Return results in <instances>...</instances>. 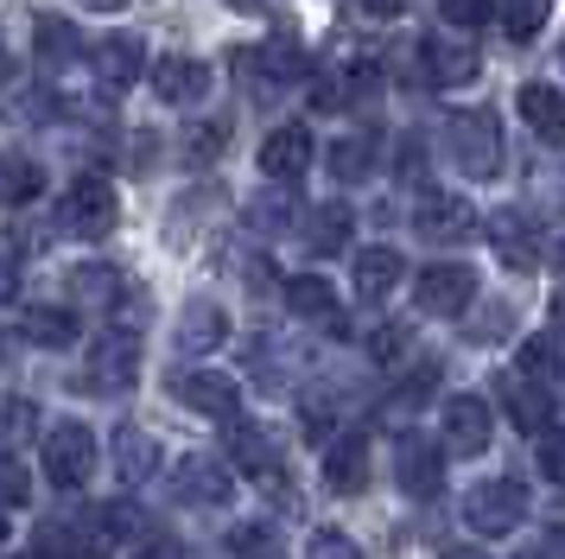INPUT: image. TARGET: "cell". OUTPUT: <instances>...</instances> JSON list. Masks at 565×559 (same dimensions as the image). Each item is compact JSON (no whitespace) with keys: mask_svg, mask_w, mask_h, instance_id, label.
<instances>
[{"mask_svg":"<svg viewBox=\"0 0 565 559\" xmlns=\"http://www.w3.org/2000/svg\"><path fill=\"white\" fill-rule=\"evenodd\" d=\"M445 147H451V166L463 178H502V166H509V140L489 108H458L445 122Z\"/></svg>","mask_w":565,"mask_h":559,"instance_id":"1","label":"cell"},{"mask_svg":"<svg viewBox=\"0 0 565 559\" xmlns=\"http://www.w3.org/2000/svg\"><path fill=\"white\" fill-rule=\"evenodd\" d=\"M463 521L477 534H489V540H502V534H514L521 521H527V483L521 477H489L470 489V503H463Z\"/></svg>","mask_w":565,"mask_h":559,"instance_id":"2","label":"cell"},{"mask_svg":"<svg viewBox=\"0 0 565 559\" xmlns=\"http://www.w3.org/2000/svg\"><path fill=\"white\" fill-rule=\"evenodd\" d=\"M45 477L57 489H83V483L96 477V432L77 426V420H57L45 432Z\"/></svg>","mask_w":565,"mask_h":559,"instance_id":"3","label":"cell"},{"mask_svg":"<svg viewBox=\"0 0 565 559\" xmlns=\"http://www.w3.org/2000/svg\"><path fill=\"white\" fill-rule=\"evenodd\" d=\"M413 299H419V312H433V318H458L477 299V267L470 261H433L426 274L413 280Z\"/></svg>","mask_w":565,"mask_h":559,"instance_id":"4","label":"cell"},{"mask_svg":"<svg viewBox=\"0 0 565 559\" xmlns=\"http://www.w3.org/2000/svg\"><path fill=\"white\" fill-rule=\"evenodd\" d=\"M57 223L71 229V235H83V242L108 235V229L121 223V198H115V184H108V178H77L71 198H64V210H57Z\"/></svg>","mask_w":565,"mask_h":559,"instance_id":"5","label":"cell"},{"mask_svg":"<svg viewBox=\"0 0 565 559\" xmlns=\"http://www.w3.org/2000/svg\"><path fill=\"white\" fill-rule=\"evenodd\" d=\"M140 376V337L128 325L115 330H96V344H89V376L83 388H128Z\"/></svg>","mask_w":565,"mask_h":559,"instance_id":"6","label":"cell"},{"mask_svg":"<svg viewBox=\"0 0 565 559\" xmlns=\"http://www.w3.org/2000/svg\"><path fill=\"white\" fill-rule=\"evenodd\" d=\"M394 483L407 489V496H438V483H445V452H438L433 439H419V432H401V445H394Z\"/></svg>","mask_w":565,"mask_h":559,"instance_id":"7","label":"cell"},{"mask_svg":"<svg viewBox=\"0 0 565 559\" xmlns=\"http://www.w3.org/2000/svg\"><path fill=\"white\" fill-rule=\"evenodd\" d=\"M172 394H179L191 413H210V420H235V413H242L235 376H216V369H184V376L172 381Z\"/></svg>","mask_w":565,"mask_h":559,"instance_id":"8","label":"cell"},{"mask_svg":"<svg viewBox=\"0 0 565 559\" xmlns=\"http://www.w3.org/2000/svg\"><path fill=\"white\" fill-rule=\"evenodd\" d=\"M489 445V401L483 394H451L445 401V452L477 457Z\"/></svg>","mask_w":565,"mask_h":559,"instance_id":"9","label":"cell"},{"mask_svg":"<svg viewBox=\"0 0 565 559\" xmlns=\"http://www.w3.org/2000/svg\"><path fill=\"white\" fill-rule=\"evenodd\" d=\"M153 96L172 102V108L204 102V96H210V64H204V57H184V51L159 57V64H153Z\"/></svg>","mask_w":565,"mask_h":559,"instance_id":"10","label":"cell"},{"mask_svg":"<svg viewBox=\"0 0 565 559\" xmlns=\"http://www.w3.org/2000/svg\"><path fill=\"white\" fill-rule=\"evenodd\" d=\"M413 223H419L426 242H470V235H477V210H470L463 198H438V191H426V198L413 203Z\"/></svg>","mask_w":565,"mask_h":559,"instance_id":"11","label":"cell"},{"mask_svg":"<svg viewBox=\"0 0 565 559\" xmlns=\"http://www.w3.org/2000/svg\"><path fill=\"white\" fill-rule=\"evenodd\" d=\"M311 134L299 122H286V127H274L267 140H260V172L267 178H280V184H299L306 178V166H311Z\"/></svg>","mask_w":565,"mask_h":559,"instance_id":"12","label":"cell"},{"mask_svg":"<svg viewBox=\"0 0 565 559\" xmlns=\"http://www.w3.org/2000/svg\"><path fill=\"white\" fill-rule=\"evenodd\" d=\"M89 64H96V76H103L108 89H128V83H140V76H147V45H140V39H128V32H115V39H96Z\"/></svg>","mask_w":565,"mask_h":559,"instance_id":"13","label":"cell"},{"mask_svg":"<svg viewBox=\"0 0 565 559\" xmlns=\"http://www.w3.org/2000/svg\"><path fill=\"white\" fill-rule=\"evenodd\" d=\"M172 489H179V503H204V508H223L235 496V477L216 464V457H184L179 477H172Z\"/></svg>","mask_w":565,"mask_h":559,"instance_id":"14","label":"cell"},{"mask_svg":"<svg viewBox=\"0 0 565 559\" xmlns=\"http://www.w3.org/2000/svg\"><path fill=\"white\" fill-rule=\"evenodd\" d=\"M230 457L260 483V489H280V452L260 426H230Z\"/></svg>","mask_w":565,"mask_h":559,"instance_id":"15","label":"cell"},{"mask_svg":"<svg viewBox=\"0 0 565 559\" xmlns=\"http://www.w3.org/2000/svg\"><path fill=\"white\" fill-rule=\"evenodd\" d=\"M324 483H331L337 496H356L362 483H369V439L362 432H343L324 452Z\"/></svg>","mask_w":565,"mask_h":559,"instance_id":"16","label":"cell"},{"mask_svg":"<svg viewBox=\"0 0 565 559\" xmlns=\"http://www.w3.org/2000/svg\"><path fill=\"white\" fill-rule=\"evenodd\" d=\"M502 407H509V420L521 432H546V426H553V388L534 381V376L509 381V388H502Z\"/></svg>","mask_w":565,"mask_h":559,"instance_id":"17","label":"cell"},{"mask_svg":"<svg viewBox=\"0 0 565 559\" xmlns=\"http://www.w3.org/2000/svg\"><path fill=\"white\" fill-rule=\"evenodd\" d=\"M419 64H426V76H433L438 89H451V83H477V51H463V45H445V39H426L419 45Z\"/></svg>","mask_w":565,"mask_h":559,"instance_id":"18","label":"cell"},{"mask_svg":"<svg viewBox=\"0 0 565 559\" xmlns=\"http://www.w3.org/2000/svg\"><path fill=\"white\" fill-rule=\"evenodd\" d=\"M350 229H356V210H350V203H318V210L306 217L311 254H343L350 249Z\"/></svg>","mask_w":565,"mask_h":559,"instance_id":"19","label":"cell"},{"mask_svg":"<svg viewBox=\"0 0 565 559\" xmlns=\"http://www.w3.org/2000/svg\"><path fill=\"white\" fill-rule=\"evenodd\" d=\"M489 235H495V254L509 261L514 274H534V267H540V235H534L527 217H495Z\"/></svg>","mask_w":565,"mask_h":559,"instance_id":"20","label":"cell"},{"mask_svg":"<svg viewBox=\"0 0 565 559\" xmlns=\"http://www.w3.org/2000/svg\"><path fill=\"white\" fill-rule=\"evenodd\" d=\"M521 115L540 140H565V96L553 83H521Z\"/></svg>","mask_w":565,"mask_h":559,"instance_id":"21","label":"cell"},{"mask_svg":"<svg viewBox=\"0 0 565 559\" xmlns=\"http://www.w3.org/2000/svg\"><path fill=\"white\" fill-rule=\"evenodd\" d=\"M230 337V318H223V305H184V318H179V350H216Z\"/></svg>","mask_w":565,"mask_h":559,"instance_id":"22","label":"cell"},{"mask_svg":"<svg viewBox=\"0 0 565 559\" xmlns=\"http://www.w3.org/2000/svg\"><path fill=\"white\" fill-rule=\"evenodd\" d=\"M286 305H292L299 318L331 325V318H337V286L324 274H292V280H286Z\"/></svg>","mask_w":565,"mask_h":559,"instance_id":"23","label":"cell"},{"mask_svg":"<svg viewBox=\"0 0 565 559\" xmlns=\"http://www.w3.org/2000/svg\"><path fill=\"white\" fill-rule=\"evenodd\" d=\"M521 376L559 388V381H565V330H559V337H553V330H540V337L521 344Z\"/></svg>","mask_w":565,"mask_h":559,"instance_id":"24","label":"cell"},{"mask_svg":"<svg viewBox=\"0 0 565 559\" xmlns=\"http://www.w3.org/2000/svg\"><path fill=\"white\" fill-rule=\"evenodd\" d=\"M401 286V254L394 249H362L356 254V293L362 299H387Z\"/></svg>","mask_w":565,"mask_h":559,"instance_id":"25","label":"cell"},{"mask_svg":"<svg viewBox=\"0 0 565 559\" xmlns=\"http://www.w3.org/2000/svg\"><path fill=\"white\" fill-rule=\"evenodd\" d=\"M26 344L71 350V344H77V312H64V305H32L26 312Z\"/></svg>","mask_w":565,"mask_h":559,"instance_id":"26","label":"cell"},{"mask_svg":"<svg viewBox=\"0 0 565 559\" xmlns=\"http://www.w3.org/2000/svg\"><path fill=\"white\" fill-rule=\"evenodd\" d=\"M324 166H331L337 184H356V178H369V166H375V134H343Z\"/></svg>","mask_w":565,"mask_h":559,"instance_id":"27","label":"cell"},{"mask_svg":"<svg viewBox=\"0 0 565 559\" xmlns=\"http://www.w3.org/2000/svg\"><path fill=\"white\" fill-rule=\"evenodd\" d=\"M39 191H45V172L26 152H0V203H32Z\"/></svg>","mask_w":565,"mask_h":559,"instance_id":"28","label":"cell"},{"mask_svg":"<svg viewBox=\"0 0 565 559\" xmlns=\"http://www.w3.org/2000/svg\"><path fill=\"white\" fill-rule=\"evenodd\" d=\"M32 45H39V64H45V71H64V64H71V57H77V25L71 20H39V32H32Z\"/></svg>","mask_w":565,"mask_h":559,"instance_id":"29","label":"cell"},{"mask_svg":"<svg viewBox=\"0 0 565 559\" xmlns=\"http://www.w3.org/2000/svg\"><path fill=\"white\" fill-rule=\"evenodd\" d=\"M115 464H121V477L140 483V477H153V464H159V445L147 439L140 426H121L115 432Z\"/></svg>","mask_w":565,"mask_h":559,"instance_id":"30","label":"cell"},{"mask_svg":"<svg viewBox=\"0 0 565 559\" xmlns=\"http://www.w3.org/2000/svg\"><path fill=\"white\" fill-rule=\"evenodd\" d=\"M242 64H255V71H260V76H274V83H299V76L311 71V64H306V51H299V45H286V39H280V45H260L255 57H242Z\"/></svg>","mask_w":565,"mask_h":559,"instance_id":"31","label":"cell"},{"mask_svg":"<svg viewBox=\"0 0 565 559\" xmlns=\"http://www.w3.org/2000/svg\"><path fill=\"white\" fill-rule=\"evenodd\" d=\"M71 293L108 305V299H121V274L115 267H71Z\"/></svg>","mask_w":565,"mask_h":559,"instance_id":"32","label":"cell"},{"mask_svg":"<svg viewBox=\"0 0 565 559\" xmlns=\"http://www.w3.org/2000/svg\"><path fill=\"white\" fill-rule=\"evenodd\" d=\"M546 20V0H502V32H509L514 45H527Z\"/></svg>","mask_w":565,"mask_h":559,"instance_id":"33","label":"cell"},{"mask_svg":"<svg viewBox=\"0 0 565 559\" xmlns=\"http://www.w3.org/2000/svg\"><path fill=\"white\" fill-rule=\"evenodd\" d=\"M32 503V477H26V464L13 452H0V508H26Z\"/></svg>","mask_w":565,"mask_h":559,"instance_id":"34","label":"cell"},{"mask_svg":"<svg viewBox=\"0 0 565 559\" xmlns=\"http://www.w3.org/2000/svg\"><path fill=\"white\" fill-rule=\"evenodd\" d=\"M230 547H235V559H274L280 553V540L260 528V521H248V528H235L230 534Z\"/></svg>","mask_w":565,"mask_h":559,"instance_id":"35","label":"cell"},{"mask_svg":"<svg viewBox=\"0 0 565 559\" xmlns=\"http://www.w3.org/2000/svg\"><path fill=\"white\" fill-rule=\"evenodd\" d=\"M306 559H362V547L343 528H318L311 534V547H306Z\"/></svg>","mask_w":565,"mask_h":559,"instance_id":"36","label":"cell"},{"mask_svg":"<svg viewBox=\"0 0 565 559\" xmlns=\"http://www.w3.org/2000/svg\"><path fill=\"white\" fill-rule=\"evenodd\" d=\"M413 337H407V325H382L375 337H369V356L375 362H401V350H407Z\"/></svg>","mask_w":565,"mask_h":559,"instance_id":"37","label":"cell"},{"mask_svg":"<svg viewBox=\"0 0 565 559\" xmlns=\"http://www.w3.org/2000/svg\"><path fill=\"white\" fill-rule=\"evenodd\" d=\"M445 7V20L451 25H483V20H495V0H438Z\"/></svg>","mask_w":565,"mask_h":559,"instance_id":"38","label":"cell"},{"mask_svg":"<svg viewBox=\"0 0 565 559\" xmlns=\"http://www.w3.org/2000/svg\"><path fill=\"white\" fill-rule=\"evenodd\" d=\"M223 140H230V122H210L204 134H191V166H198V159H216Z\"/></svg>","mask_w":565,"mask_h":559,"instance_id":"39","label":"cell"},{"mask_svg":"<svg viewBox=\"0 0 565 559\" xmlns=\"http://www.w3.org/2000/svg\"><path fill=\"white\" fill-rule=\"evenodd\" d=\"M540 471H546V477L565 489V432H553V439L540 445Z\"/></svg>","mask_w":565,"mask_h":559,"instance_id":"40","label":"cell"},{"mask_svg":"<svg viewBox=\"0 0 565 559\" xmlns=\"http://www.w3.org/2000/svg\"><path fill=\"white\" fill-rule=\"evenodd\" d=\"M433 388H438V362H419V369L407 376V388H401V401H426Z\"/></svg>","mask_w":565,"mask_h":559,"instance_id":"41","label":"cell"},{"mask_svg":"<svg viewBox=\"0 0 565 559\" xmlns=\"http://www.w3.org/2000/svg\"><path fill=\"white\" fill-rule=\"evenodd\" d=\"M134 559H184V547L179 540H166V534H153V540H140V553Z\"/></svg>","mask_w":565,"mask_h":559,"instance_id":"42","label":"cell"},{"mask_svg":"<svg viewBox=\"0 0 565 559\" xmlns=\"http://www.w3.org/2000/svg\"><path fill=\"white\" fill-rule=\"evenodd\" d=\"M394 166H401V172H407V178H419V172H426V166H419V140H407V147H401V159H394Z\"/></svg>","mask_w":565,"mask_h":559,"instance_id":"43","label":"cell"},{"mask_svg":"<svg viewBox=\"0 0 565 559\" xmlns=\"http://www.w3.org/2000/svg\"><path fill=\"white\" fill-rule=\"evenodd\" d=\"M7 293H13V261L0 254V299H7Z\"/></svg>","mask_w":565,"mask_h":559,"instance_id":"44","label":"cell"},{"mask_svg":"<svg viewBox=\"0 0 565 559\" xmlns=\"http://www.w3.org/2000/svg\"><path fill=\"white\" fill-rule=\"evenodd\" d=\"M362 7H369V13H382V20H387V13H401V0H362Z\"/></svg>","mask_w":565,"mask_h":559,"instance_id":"45","label":"cell"},{"mask_svg":"<svg viewBox=\"0 0 565 559\" xmlns=\"http://www.w3.org/2000/svg\"><path fill=\"white\" fill-rule=\"evenodd\" d=\"M438 559H483L477 547H451V553H438Z\"/></svg>","mask_w":565,"mask_h":559,"instance_id":"46","label":"cell"},{"mask_svg":"<svg viewBox=\"0 0 565 559\" xmlns=\"http://www.w3.org/2000/svg\"><path fill=\"white\" fill-rule=\"evenodd\" d=\"M553 325L565 330V293H559V299H553Z\"/></svg>","mask_w":565,"mask_h":559,"instance_id":"47","label":"cell"},{"mask_svg":"<svg viewBox=\"0 0 565 559\" xmlns=\"http://www.w3.org/2000/svg\"><path fill=\"white\" fill-rule=\"evenodd\" d=\"M553 261H559V274H565V235H559V249H553Z\"/></svg>","mask_w":565,"mask_h":559,"instance_id":"48","label":"cell"},{"mask_svg":"<svg viewBox=\"0 0 565 559\" xmlns=\"http://www.w3.org/2000/svg\"><path fill=\"white\" fill-rule=\"evenodd\" d=\"M0 547H7V515H0Z\"/></svg>","mask_w":565,"mask_h":559,"instance_id":"49","label":"cell"},{"mask_svg":"<svg viewBox=\"0 0 565 559\" xmlns=\"http://www.w3.org/2000/svg\"><path fill=\"white\" fill-rule=\"evenodd\" d=\"M559 559H565V528H559Z\"/></svg>","mask_w":565,"mask_h":559,"instance_id":"50","label":"cell"},{"mask_svg":"<svg viewBox=\"0 0 565 559\" xmlns=\"http://www.w3.org/2000/svg\"><path fill=\"white\" fill-rule=\"evenodd\" d=\"M26 559H52V553H26Z\"/></svg>","mask_w":565,"mask_h":559,"instance_id":"51","label":"cell"},{"mask_svg":"<svg viewBox=\"0 0 565 559\" xmlns=\"http://www.w3.org/2000/svg\"><path fill=\"white\" fill-rule=\"evenodd\" d=\"M521 559H540V553H521Z\"/></svg>","mask_w":565,"mask_h":559,"instance_id":"52","label":"cell"}]
</instances>
